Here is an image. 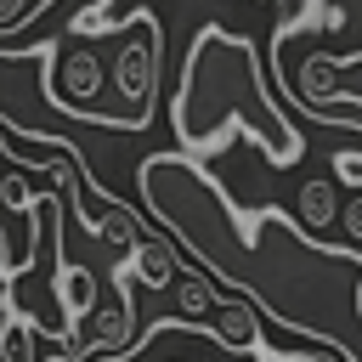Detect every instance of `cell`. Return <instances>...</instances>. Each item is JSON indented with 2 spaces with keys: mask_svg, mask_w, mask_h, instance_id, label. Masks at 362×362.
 <instances>
[{
  "mask_svg": "<svg viewBox=\"0 0 362 362\" xmlns=\"http://www.w3.org/2000/svg\"><path fill=\"white\" fill-rule=\"evenodd\" d=\"M136 192H141L147 215L164 226V238L209 283H221L260 317H277L283 328L305 334L317 351L351 356L345 328H362L356 322V294H362L356 249H334V243L311 238L277 204L238 215V204L181 147L147 153L136 164Z\"/></svg>",
  "mask_w": 362,
  "mask_h": 362,
  "instance_id": "cell-1",
  "label": "cell"
},
{
  "mask_svg": "<svg viewBox=\"0 0 362 362\" xmlns=\"http://www.w3.org/2000/svg\"><path fill=\"white\" fill-rule=\"evenodd\" d=\"M334 175L351 181V187L362 192V153H334Z\"/></svg>",
  "mask_w": 362,
  "mask_h": 362,
  "instance_id": "cell-13",
  "label": "cell"
},
{
  "mask_svg": "<svg viewBox=\"0 0 362 362\" xmlns=\"http://www.w3.org/2000/svg\"><path fill=\"white\" fill-rule=\"evenodd\" d=\"M0 362H40V334H34V322L17 311L11 322H6V334H0Z\"/></svg>",
  "mask_w": 362,
  "mask_h": 362,
  "instance_id": "cell-10",
  "label": "cell"
},
{
  "mask_svg": "<svg viewBox=\"0 0 362 362\" xmlns=\"http://www.w3.org/2000/svg\"><path fill=\"white\" fill-rule=\"evenodd\" d=\"M175 272H181V249L170 238H158V232L130 255V277L141 288H175Z\"/></svg>",
  "mask_w": 362,
  "mask_h": 362,
  "instance_id": "cell-7",
  "label": "cell"
},
{
  "mask_svg": "<svg viewBox=\"0 0 362 362\" xmlns=\"http://www.w3.org/2000/svg\"><path fill=\"white\" fill-rule=\"evenodd\" d=\"M170 124L181 136V153H221L232 136H249L266 164L288 170L305 153V136L266 90V62L249 34H232L226 23L198 28V40L181 57V79L170 96Z\"/></svg>",
  "mask_w": 362,
  "mask_h": 362,
  "instance_id": "cell-2",
  "label": "cell"
},
{
  "mask_svg": "<svg viewBox=\"0 0 362 362\" xmlns=\"http://www.w3.org/2000/svg\"><path fill=\"white\" fill-rule=\"evenodd\" d=\"M260 311L255 305H243V300H221V311H215V322H209V339L215 345H226V351H260Z\"/></svg>",
  "mask_w": 362,
  "mask_h": 362,
  "instance_id": "cell-6",
  "label": "cell"
},
{
  "mask_svg": "<svg viewBox=\"0 0 362 362\" xmlns=\"http://www.w3.org/2000/svg\"><path fill=\"white\" fill-rule=\"evenodd\" d=\"M11 277H17V266H11V249H6V232H0V300H6Z\"/></svg>",
  "mask_w": 362,
  "mask_h": 362,
  "instance_id": "cell-14",
  "label": "cell"
},
{
  "mask_svg": "<svg viewBox=\"0 0 362 362\" xmlns=\"http://www.w3.org/2000/svg\"><path fill=\"white\" fill-rule=\"evenodd\" d=\"M356 362H362V356H356Z\"/></svg>",
  "mask_w": 362,
  "mask_h": 362,
  "instance_id": "cell-17",
  "label": "cell"
},
{
  "mask_svg": "<svg viewBox=\"0 0 362 362\" xmlns=\"http://www.w3.org/2000/svg\"><path fill=\"white\" fill-rule=\"evenodd\" d=\"M215 311H221V294H215V283H209L204 272H181V277H175V317H181L187 328L209 334Z\"/></svg>",
  "mask_w": 362,
  "mask_h": 362,
  "instance_id": "cell-8",
  "label": "cell"
},
{
  "mask_svg": "<svg viewBox=\"0 0 362 362\" xmlns=\"http://www.w3.org/2000/svg\"><path fill=\"white\" fill-rule=\"evenodd\" d=\"M51 294H57V305H62V328H68V334L96 317V277H90L85 266H68V260H62V266L51 272Z\"/></svg>",
  "mask_w": 362,
  "mask_h": 362,
  "instance_id": "cell-5",
  "label": "cell"
},
{
  "mask_svg": "<svg viewBox=\"0 0 362 362\" xmlns=\"http://www.w3.org/2000/svg\"><path fill=\"white\" fill-rule=\"evenodd\" d=\"M266 362H351L339 351H311V356H266Z\"/></svg>",
  "mask_w": 362,
  "mask_h": 362,
  "instance_id": "cell-15",
  "label": "cell"
},
{
  "mask_svg": "<svg viewBox=\"0 0 362 362\" xmlns=\"http://www.w3.org/2000/svg\"><path fill=\"white\" fill-rule=\"evenodd\" d=\"M113 96H107V130H141L158 102V68H164V28L153 11H130L113 45Z\"/></svg>",
  "mask_w": 362,
  "mask_h": 362,
  "instance_id": "cell-3",
  "label": "cell"
},
{
  "mask_svg": "<svg viewBox=\"0 0 362 362\" xmlns=\"http://www.w3.org/2000/svg\"><path fill=\"white\" fill-rule=\"evenodd\" d=\"M107 96H113V62L68 28V40H57V57H51V79H45V102L51 113L62 119H79V124H102L107 130Z\"/></svg>",
  "mask_w": 362,
  "mask_h": 362,
  "instance_id": "cell-4",
  "label": "cell"
},
{
  "mask_svg": "<svg viewBox=\"0 0 362 362\" xmlns=\"http://www.w3.org/2000/svg\"><path fill=\"white\" fill-rule=\"evenodd\" d=\"M317 11H322V0H277V28H272V45H277V40H288L300 23H311Z\"/></svg>",
  "mask_w": 362,
  "mask_h": 362,
  "instance_id": "cell-11",
  "label": "cell"
},
{
  "mask_svg": "<svg viewBox=\"0 0 362 362\" xmlns=\"http://www.w3.org/2000/svg\"><path fill=\"white\" fill-rule=\"evenodd\" d=\"M294 221H300L311 238H317L322 226H334V221H339V198H334V181H317V175H311V181H300V204H294Z\"/></svg>",
  "mask_w": 362,
  "mask_h": 362,
  "instance_id": "cell-9",
  "label": "cell"
},
{
  "mask_svg": "<svg viewBox=\"0 0 362 362\" xmlns=\"http://www.w3.org/2000/svg\"><path fill=\"white\" fill-rule=\"evenodd\" d=\"M339 226H345L351 243H362V192H356L351 204H339Z\"/></svg>",
  "mask_w": 362,
  "mask_h": 362,
  "instance_id": "cell-12",
  "label": "cell"
},
{
  "mask_svg": "<svg viewBox=\"0 0 362 362\" xmlns=\"http://www.w3.org/2000/svg\"><path fill=\"white\" fill-rule=\"evenodd\" d=\"M356 322H362V294H356Z\"/></svg>",
  "mask_w": 362,
  "mask_h": 362,
  "instance_id": "cell-16",
  "label": "cell"
}]
</instances>
